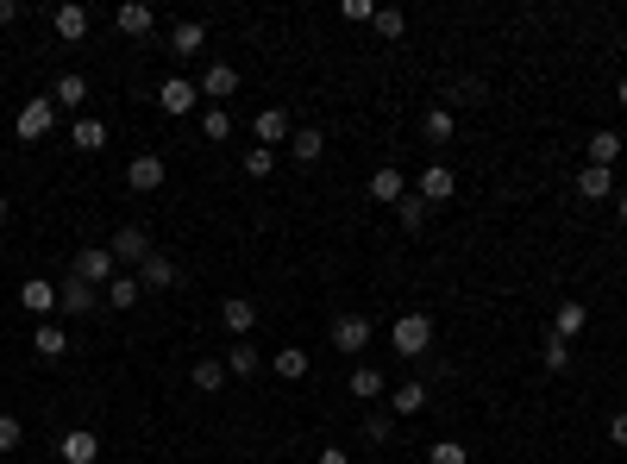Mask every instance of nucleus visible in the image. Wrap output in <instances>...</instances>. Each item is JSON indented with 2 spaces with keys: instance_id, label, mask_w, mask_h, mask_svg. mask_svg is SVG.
Listing matches in <instances>:
<instances>
[{
  "instance_id": "6ab92c4d",
  "label": "nucleus",
  "mask_w": 627,
  "mask_h": 464,
  "mask_svg": "<svg viewBox=\"0 0 627 464\" xmlns=\"http://www.w3.org/2000/svg\"><path fill=\"white\" fill-rule=\"evenodd\" d=\"M32 352H38L44 364H63V358H69V339H63V327H57V320H38V333H32Z\"/></svg>"
},
{
  "instance_id": "1a4fd4ad",
  "label": "nucleus",
  "mask_w": 627,
  "mask_h": 464,
  "mask_svg": "<svg viewBox=\"0 0 627 464\" xmlns=\"http://www.w3.org/2000/svg\"><path fill=\"white\" fill-rule=\"evenodd\" d=\"M251 132H258V145H264V151H283L295 126H289V113H283V107H258V120H251Z\"/></svg>"
},
{
  "instance_id": "c85d7f7f",
  "label": "nucleus",
  "mask_w": 627,
  "mask_h": 464,
  "mask_svg": "<svg viewBox=\"0 0 627 464\" xmlns=\"http://www.w3.org/2000/svg\"><path fill=\"white\" fill-rule=\"evenodd\" d=\"M51 101H57V107H82V101H88V76L63 69V76H57V88H51Z\"/></svg>"
},
{
  "instance_id": "e433bc0d",
  "label": "nucleus",
  "mask_w": 627,
  "mask_h": 464,
  "mask_svg": "<svg viewBox=\"0 0 627 464\" xmlns=\"http://www.w3.org/2000/svg\"><path fill=\"white\" fill-rule=\"evenodd\" d=\"M540 364H546V370H552V377H559V370H571V345H565V339H559V333H552V339H546V345H540Z\"/></svg>"
},
{
  "instance_id": "39448f33",
  "label": "nucleus",
  "mask_w": 627,
  "mask_h": 464,
  "mask_svg": "<svg viewBox=\"0 0 627 464\" xmlns=\"http://www.w3.org/2000/svg\"><path fill=\"white\" fill-rule=\"evenodd\" d=\"M164 176H170V164H164V151H138V157H132V164H126V182H132V189H138V195H157V189H164Z\"/></svg>"
},
{
  "instance_id": "0eeeda50",
  "label": "nucleus",
  "mask_w": 627,
  "mask_h": 464,
  "mask_svg": "<svg viewBox=\"0 0 627 464\" xmlns=\"http://www.w3.org/2000/svg\"><path fill=\"white\" fill-rule=\"evenodd\" d=\"M88 26H95V13H88L82 0H63V7L51 13V32H57L63 44H82V38H88Z\"/></svg>"
},
{
  "instance_id": "6e6552de",
  "label": "nucleus",
  "mask_w": 627,
  "mask_h": 464,
  "mask_svg": "<svg viewBox=\"0 0 627 464\" xmlns=\"http://www.w3.org/2000/svg\"><path fill=\"white\" fill-rule=\"evenodd\" d=\"M107 251H113V264H145L157 245H151V232H145V226H120V232H113V245H107Z\"/></svg>"
},
{
  "instance_id": "bb28decb",
  "label": "nucleus",
  "mask_w": 627,
  "mask_h": 464,
  "mask_svg": "<svg viewBox=\"0 0 627 464\" xmlns=\"http://www.w3.org/2000/svg\"><path fill=\"white\" fill-rule=\"evenodd\" d=\"M258 364H264V352L251 339H232L226 345V370H232V377H258Z\"/></svg>"
},
{
  "instance_id": "ea45409f",
  "label": "nucleus",
  "mask_w": 627,
  "mask_h": 464,
  "mask_svg": "<svg viewBox=\"0 0 627 464\" xmlns=\"http://www.w3.org/2000/svg\"><path fill=\"white\" fill-rule=\"evenodd\" d=\"M19 446H26V427H19V414L0 408V452H19Z\"/></svg>"
},
{
  "instance_id": "37998d69",
  "label": "nucleus",
  "mask_w": 627,
  "mask_h": 464,
  "mask_svg": "<svg viewBox=\"0 0 627 464\" xmlns=\"http://www.w3.org/2000/svg\"><path fill=\"white\" fill-rule=\"evenodd\" d=\"M452 95H458L464 107H477L483 95H490V88H483V76H458V88H452Z\"/></svg>"
},
{
  "instance_id": "a19ab883",
  "label": "nucleus",
  "mask_w": 627,
  "mask_h": 464,
  "mask_svg": "<svg viewBox=\"0 0 627 464\" xmlns=\"http://www.w3.org/2000/svg\"><path fill=\"white\" fill-rule=\"evenodd\" d=\"M471 452L458 446V439H439V446H427V464H464Z\"/></svg>"
},
{
  "instance_id": "f03ea898",
  "label": "nucleus",
  "mask_w": 627,
  "mask_h": 464,
  "mask_svg": "<svg viewBox=\"0 0 627 464\" xmlns=\"http://www.w3.org/2000/svg\"><path fill=\"white\" fill-rule=\"evenodd\" d=\"M51 126H57V101H51V95H38V101H26V107L13 113V132H19V145H38V138L51 132Z\"/></svg>"
},
{
  "instance_id": "20e7f679",
  "label": "nucleus",
  "mask_w": 627,
  "mask_h": 464,
  "mask_svg": "<svg viewBox=\"0 0 627 464\" xmlns=\"http://www.w3.org/2000/svg\"><path fill=\"white\" fill-rule=\"evenodd\" d=\"M195 88H201V101H207V107H226L232 95H239V69H232V63H207Z\"/></svg>"
},
{
  "instance_id": "cd10ccee",
  "label": "nucleus",
  "mask_w": 627,
  "mask_h": 464,
  "mask_svg": "<svg viewBox=\"0 0 627 464\" xmlns=\"http://www.w3.org/2000/svg\"><path fill=\"white\" fill-rule=\"evenodd\" d=\"M427 408V383H396L389 389V414H421Z\"/></svg>"
},
{
  "instance_id": "423d86ee",
  "label": "nucleus",
  "mask_w": 627,
  "mask_h": 464,
  "mask_svg": "<svg viewBox=\"0 0 627 464\" xmlns=\"http://www.w3.org/2000/svg\"><path fill=\"white\" fill-rule=\"evenodd\" d=\"M414 195H421L427 207H439V201H452V195H458V176H452V164H427L421 176H414Z\"/></svg>"
},
{
  "instance_id": "7c9ffc66",
  "label": "nucleus",
  "mask_w": 627,
  "mask_h": 464,
  "mask_svg": "<svg viewBox=\"0 0 627 464\" xmlns=\"http://www.w3.org/2000/svg\"><path fill=\"white\" fill-rule=\"evenodd\" d=\"M226 377H232V370H226V358H201V364H195V389H207V396H220V389H226Z\"/></svg>"
},
{
  "instance_id": "9d476101",
  "label": "nucleus",
  "mask_w": 627,
  "mask_h": 464,
  "mask_svg": "<svg viewBox=\"0 0 627 464\" xmlns=\"http://www.w3.org/2000/svg\"><path fill=\"white\" fill-rule=\"evenodd\" d=\"M19 308H26L32 320H51V314H57V283H44V276H26V283H19Z\"/></svg>"
},
{
  "instance_id": "5701e85b",
  "label": "nucleus",
  "mask_w": 627,
  "mask_h": 464,
  "mask_svg": "<svg viewBox=\"0 0 627 464\" xmlns=\"http://www.w3.org/2000/svg\"><path fill=\"white\" fill-rule=\"evenodd\" d=\"M577 195H584V201H615V170L584 164V170H577Z\"/></svg>"
},
{
  "instance_id": "2eb2a0df",
  "label": "nucleus",
  "mask_w": 627,
  "mask_h": 464,
  "mask_svg": "<svg viewBox=\"0 0 627 464\" xmlns=\"http://www.w3.org/2000/svg\"><path fill=\"white\" fill-rule=\"evenodd\" d=\"M157 26V13L145 7V0H126V7H113V32H126V38H151Z\"/></svg>"
},
{
  "instance_id": "58836bf2",
  "label": "nucleus",
  "mask_w": 627,
  "mask_h": 464,
  "mask_svg": "<svg viewBox=\"0 0 627 464\" xmlns=\"http://www.w3.org/2000/svg\"><path fill=\"white\" fill-rule=\"evenodd\" d=\"M339 19L345 26H370V19H377V0H339Z\"/></svg>"
},
{
  "instance_id": "2f4dec72",
  "label": "nucleus",
  "mask_w": 627,
  "mask_h": 464,
  "mask_svg": "<svg viewBox=\"0 0 627 464\" xmlns=\"http://www.w3.org/2000/svg\"><path fill=\"white\" fill-rule=\"evenodd\" d=\"M364 439H370V446H389V439H396V414H389V408H370V414H364Z\"/></svg>"
},
{
  "instance_id": "72a5a7b5",
  "label": "nucleus",
  "mask_w": 627,
  "mask_h": 464,
  "mask_svg": "<svg viewBox=\"0 0 627 464\" xmlns=\"http://www.w3.org/2000/svg\"><path fill=\"white\" fill-rule=\"evenodd\" d=\"M69 145H76V151H101L107 145V126L101 120H76V126H69Z\"/></svg>"
},
{
  "instance_id": "aec40b11",
  "label": "nucleus",
  "mask_w": 627,
  "mask_h": 464,
  "mask_svg": "<svg viewBox=\"0 0 627 464\" xmlns=\"http://www.w3.org/2000/svg\"><path fill=\"white\" fill-rule=\"evenodd\" d=\"M345 389H352L358 402H383V396H389V383H383V370H377V364H358L352 377H345Z\"/></svg>"
},
{
  "instance_id": "8fccbe9b",
  "label": "nucleus",
  "mask_w": 627,
  "mask_h": 464,
  "mask_svg": "<svg viewBox=\"0 0 627 464\" xmlns=\"http://www.w3.org/2000/svg\"><path fill=\"white\" fill-rule=\"evenodd\" d=\"M7 214H13V201H7V195H0V226H7Z\"/></svg>"
},
{
  "instance_id": "ddd939ff",
  "label": "nucleus",
  "mask_w": 627,
  "mask_h": 464,
  "mask_svg": "<svg viewBox=\"0 0 627 464\" xmlns=\"http://www.w3.org/2000/svg\"><path fill=\"white\" fill-rule=\"evenodd\" d=\"M195 101H201V88H195V82H182V76H170L164 88H157V107H164L170 120H182V113H195Z\"/></svg>"
},
{
  "instance_id": "9b49d317",
  "label": "nucleus",
  "mask_w": 627,
  "mask_h": 464,
  "mask_svg": "<svg viewBox=\"0 0 627 464\" xmlns=\"http://www.w3.org/2000/svg\"><path fill=\"white\" fill-rule=\"evenodd\" d=\"M220 327H226L232 339H245L251 327H258V301H251V295H226V301H220Z\"/></svg>"
},
{
  "instance_id": "c9c22d12",
  "label": "nucleus",
  "mask_w": 627,
  "mask_h": 464,
  "mask_svg": "<svg viewBox=\"0 0 627 464\" xmlns=\"http://www.w3.org/2000/svg\"><path fill=\"white\" fill-rule=\"evenodd\" d=\"M396 220H402L408 232H421V226H427V201H421V195H414V189H408V195L396 201Z\"/></svg>"
},
{
  "instance_id": "b1692460",
  "label": "nucleus",
  "mask_w": 627,
  "mask_h": 464,
  "mask_svg": "<svg viewBox=\"0 0 627 464\" xmlns=\"http://www.w3.org/2000/svg\"><path fill=\"white\" fill-rule=\"evenodd\" d=\"M138 289H176V264L164 258V251H151V258L138 264Z\"/></svg>"
},
{
  "instance_id": "de8ad7c7",
  "label": "nucleus",
  "mask_w": 627,
  "mask_h": 464,
  "mask_svg": "<svg viewBox=\"0 0 627 464\" xmlns=\"http://www.w3.org/2000/svg\"><path fill=\"white\" fill-rule=\"evenodd\" d=\"M615 220L627 226V189H615Z\"/></svg>"
},
{
  "instance_id": "a18cd8bd",
  "label": "nucleus",
  "mask_w": 627,
  "mask_h": 464,
  "mask_svg": "<svg viewBox=\"0 0 627 464\" xmlns=\"http://www.w3.org/2000/svg\"><path fill=\"white\" fill-rule=\"evenodd\" d=\"M314 464H352V452H345V446H320Z\"/></svg>"
},
{
  "instance_id": "4c0bfd02",
  "label": "nucleus",
  "mask_w": 627,
  "mask_h": 464,
  "mask_svg": "<svg viewBox=\"0 0 627 464\" xmlns=\"http://www.w3.org/2000/svg\"><path fill=\"white\" fill-rule=\"evenodd\" d=\"M370 26H377V38H402V32H408V13H396V7H377V19H370Z\"/></svg>"
},
{
  "instance_id": "f704fd0d",
  "label": "nucleus",
  "mask_w": 627,
  "mask_h": 464,
  "mask_svg": "<svg viewBox=\"0 0 627 464\" xmlns=\"http://www.w3.org/2000/svg\"><path fill=\"white\" fill-rule=\"evenodd\" d=\"M138 295H145V289H138V276H113V283H107V301H113V308H138Z\"/></svg>"
},
{
  "instance_id": "412c9836",
  "label": "nucleus",
  "mask_w": 627,
  "mask_h": 464,
  "mask_svg": "<svg viewBox=\"0 0 627 464\" xmlns=\"http://www.w3.org/2000/svg\"><path fill=\"white\" fill-rule=\"evenodd\" d=\"M452 132H458V113L452 107H427L421 113V138H427V145H452Z\"/></svg>"
},
{
  "instance_id": "473e14b6",
  "label": "nucleus",
  "mask_w": 627,
  "mask_h": 464,
  "mask_svg": "<svg viewBox=\"0 0 627 464\" xmlns=\"http://www.w3.org/2000/svg\"><path fill=\"white\" fill-rule=\"evenodd\" d=\"M201 138H207V145H226V138H232V113L226 107H207L201 113Z\"/></svg>"
},
{
  "instance_id": "a211bd4d",
  "label": "nucleus",
  "mask_w": 627,
  "mask_h": 464,
  "mask_svg": "<svg viewBox=\"0 0 627 464\" xmlns=\"http://www.w3.org/2000/svg\"><path fill=\"white\" fill-rule=\"evenodd\" d=\"M333 345L339 352H364L370 345V314H339L333 320Z\"/></svg>"
},
{
  "instance_id": "7ed1b4c3",
  "label": "nucleus",
  "mask_w": 627,
  "mask_h": 464,
  "mask_svg": "<svg viewBox=\"0 0 627 464\" xmlns=\"http://www.w3.org/2000/svg\"><path fill=\"white\" fill-rule=\"evenodd\" d=\"M69 276H82V283H113V276H120V264H113V251L107 245H82L76 251V264H69Z\"/></svg>"
},
{
  "instance_id": "a878e982",
  "label": "nucleus",
  "mask_w": 627,
  "mask_h": 464,
  "mask_svg": "<svg viewBox=\"0 0 627 464\" xmlns=\"http://www.w3.org/2000/svg\"><path fill=\"white\" fill-rule=\"evenodd\" d=\"M402 195H408V176H402L396 164H383L377 176H370V201H389V207H396Z\"/></svg>"
},
{
  "instance_id": "4468645a",
  "label": "nucleus",
  "mask_w": 627,
  "mask_h": 464,
  "mask_svg": "<svg viewBox=\"0 0 627 464\" xmlns=\"http://www.w3.org/2000/svg\"><path fill=\"white\" fill-rule=\"evenodd\" d=\"M57 308H63V314H95V308H101V295H95V283H82V276H63Z\"/></svg>"
},
{
  "instance_id": "f3484780",
  "label": "nucleus",
  "mask_w": 627,
  "mask_h": 464,
  "mask_svg": "<svg viewBox=\"0 0 627 464\" xmlns=\"http://www.w3.org/2000/svg\"><path fill=\"white\" fill-rule=\"evenodd\" d=\"M207 51V26L201 19H176L170 26V57H201Z\"/></svg>"
},
{
  "instance_id": "dca6fc26",
  "label": "nucleus",
  "mask_w": 627,
  "mask_h": 464,
  "mask_svg": "<svg viewBox=\"0 0 627 464\" xmlns=\"http://www.w3.org/2000/svg\"><path fill=\"white\" fill-rule=\"evenodd\" d=\"M283 151L295 157V164H320V157H327V132H320V126H295Z\"/></svg>"
},
{
  "instance_id": "c756f323",
  "label": "nucleus",
  "mask_w": 627,
  "mask_h": 464,
  "mask_svg": "<svg viewBox=\"0 0 627 464\" xmlns=\"http://www.w3.org/2000/svg\"><path fill=\"white\" fill-rule=\"evenodd\" d=\"M270 364H276V377H283V383H301V377H308V352H301V345H283Z\"/></svg>"
},
{
  "instance_id": "393cba45",
  "label": "nucleus",
  "mask_w": 627,
  "mask_h": 464,
  "mask_svg": "<svg viewBox=\"0 0 627 464\" xmlns=\"http://www.w3.org/2000/svg\"><path fill=\"white\" fill-rule=\"evenodd\" d=\"M584 327H590V308H584V301H559V314H552V333H559V339L571 345Z\"/></svg>"
},
{
  "instance_id": "49530a36",
  "label": "nucleus",
  "mask_w": 627,
  "mask_h": 464,
  "mask_svg": "<svg viewBox=\"0 0 627 464\" xmlns=\"http://www.w3.org/2000/svg\"><path fill=\"white\" fill-rule=\"evenodd\" d=\"M19 19V0H0V26H13Z\"/></svg>"
},
{
  "instance_id": "c03bdc74",
  "label": "nucleus",
  "mask_w": 627,
  "mask_h": 464,
  "mask_svg": "<svg viewBox=\"0 0 627 464\" xmlns=\"http://www.w3.org/2000/svg\"><path fill=\"white\" fill-rule=\"evenodd\" d=\"M609 439H615V446H627V408L609 414Z\"/></svg>"
},
{
  "instance_id": "79ce46f5",
  "label": "nucleus",
  "mask_w": 627,
  "mask_h": 464,
  "mask_svg": "<svg viewBox=\"0 0 627 464\" xmlns=\"http://www.w3.org/2000/svg\"><path fill=\"white\" fill-rule=\"evenodd\" d=\"M270 170H276V151H264V145H258V151H245V176H258V182H264Z\"/></svg>"
},
{
  "instance_id": "f8f14e48",
  "label": "nucleus",
  "mask_w": 627,
  "mask_h": 464,
  "mask_svg": "<svg viewBox=\"0 0 627 464\" xmlns=\"http://www.w3.org/2000/svg\"><path fill=\"white\" fill-rule=\"evenodd\" d=\"M57 452H63V464H101V439L88 433V427H69L57 439Z\"/></svg>"
},
{
  "instance_id": "f257e3e1",
  "label": "nucleus",
  "mask_w": 627,
  "mask_h": 464,
  "mask_svg": "<svg viewBox=\"0 0 627 464\" xmlns=\"http://www.w3.org/2000/svg\"><path fill=\"white\" fill-rule=\"evenodd\" d=\"M389 345H396V358H427L433 352V320L427 314H396Z\"/></svg>"
},
{
  "instance_id": "09e8293b",
  "label": "nucleus",
  "mask_w": 627,
  "mask_h": 464,
  "mask_svg": "<svg viewBox=\"0 0 627 464\" xmlns=\"http://www.w3.org/2000/svg\"><path fill=\"white\" fill-rule=\"evenodd\" d=\"M615 107H627V76H621V88H615Z\"/></svg>"
},
{
  "instance_id": "4be33fe9",
  "label": "nucleus",
  "mask_w": 627,
  "mask_h": 464,
  "mask_svg": "<svg viewBox=\"0 0 627 464\" xmlns=\"http://www.w3.org/2000/svg\"><path fill=\"white\" fill-rule=\"evenodd\" d=\"M627 145H621V132H590V145H584V164H596V170H615V157H621Z\"/></svg>"
}]
</instances>
